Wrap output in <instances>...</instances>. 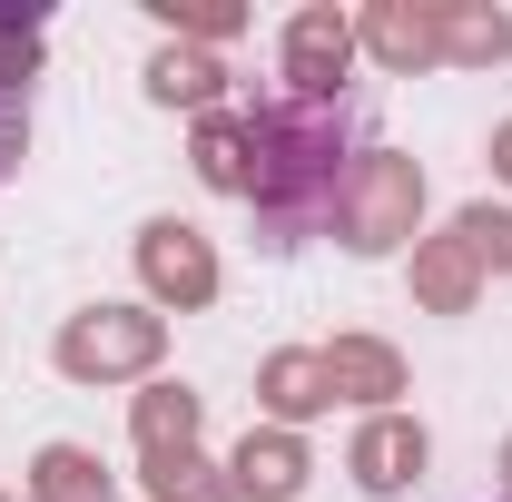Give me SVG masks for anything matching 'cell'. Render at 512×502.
<instances>
[{"instance_id": "cell-6", "label": "cell", "mask_w": 512, "mask_h": 502, "mask_svg": "<svg viewBox=\"0 0 512 502\" xmlns=\"http://www.w3.org/2000/svg\"><path fill=\"white\" fill-rule=\"evenodd\" d=\"M355 40H365L384 69H424V60H444V10H434V0H375V10L355 20Z\"/></svg>"}, {"instance_id": "cell-9", "label": "cell", "mask_w": 512, "mask_h": 502, "mask_svg": "<svg viewBox=\"0 0 512 502\" xmlns=\"http://www.w3.org/2000/svg\"><path fill=\"white\" fill-rule=\"evenodd\" d=\"M306 473H316V463H306V443L286 434V424L247 434V443H237V463H227V483H237V493H256V502H286Z\"/></svg>"}, {"instance_id": "cell-7", "label": "cell", "mask_w": 512, "mask_h": 502, "mask_svg": "<svg viewBox=\"0 0 512 502\" xmlns=\"http://www.w3.org/2000/svg\"><path fill=\"white\" fill-rule=\"evenodd\" d=\"M345 473H355L365 493H404V483L424 473V424H404V414H375L365 434L345 443Z\"/></svg>"}, {"instance_id": "cell-12", "label": "cell", "mask_w": 512, "mask_h": 502, "mask_svg": "<svg viewBox=\"0 0 512 502\" xmlns=\"http://www.w3.org/2000/svg\"><path fill=\"white\" fill-rule=\"evenodd\" d=\"M128 434H138V463L197 453V394H188V384H148V394L128 404Z\"/></svg>"}, {"instance_id": "cell-5", "label": "cell", "mask_w": 512, "mask_h": 502, "mask_svg": "<svg viewBox=\"0 0 512 502\" xmlns=\"http://www.w3.org/2000/svg\"><path fill=\"white\" fill-rule=\"evenodd\" d=\"M345 60H355V20L345 10H296L286 20V99H335Z\"/></svg>"}, {"instance_id": "cell-21", "label": "cell", "mask_w": 512, "mask_h": 502, "mask_svg": "<svg viewBox=\"0 0 512 502\" xmlns=\"http://www.w3.org/2000/svg\"><path fill=\"white\" fill-rule=\"evenodd\" d=\"M20 148H30V89H20V79H0V178L20 168Z\"/></svg>"}, {"instance_id": "cell-13", "label": "cell", "mask_w": 512, "mask_h": 502, "mask_svg": "<svg viewBox=\"0 0 512 502\" xmlns=\"http://www.w3.org/2000/svg\"><path fill=\"white\" fill-rule=\"evenodd\" d=\"M30 493L40 502H109V473H99L89 443H50V453L30 463Z\"/></svg>"}, {"instance_id": "cell-10", "label": "cell", "mask_w": 512, "mask_h": 502, "mask_svg": "<svg viewBox=\"0 0 512 502\" xmlns=\"http://www.w3.org/2000/svg\"><path fill=\"white\" fill-rule=\"evenodd\" d=\"M414 296H424L434 315H463L473 296H483V266H473V247H463V227H444V237L414 247Z\"/></svg>"}, {"instance_id": "cell-11", "label": "cell", "mask_w": 512, "mask_h": 502, "mask_svg": "<svg viewBox=\"0 0 512 502\" xmlns=\"http://www.w3.org/2000/svg\"><path fill=\"white\" fill-rule=\"evenodd\" d=\"M325 384H335L345 404H384V394H404V355L375 345V335H335V345H325Z\"/></svg>"}, {"instance_id": "cell-8", "label": "cell", "mask_w": 512, "mask_h": 502, "mask_svg": "<svg viewBox=\"0 0 512 502\" xmlns=\"http://www.w3.org/2000/svg\"><path fill=\"white\" fill-rule=\"evenodd\" d=\"M256 404H266L286 434H296L306 414H325V404H335V384H325V355H306V345L266 355V365H256Z\"/></svg>"}, {"instance_id": "cell-16", "label": "cell", "mask_w": 512, "mask_h": 502, "mask_svg": "<svg viewBox=\"0 0 512 502\" xmlns=\"http://www.w3.org/2000/svg\"><path fill=\"white\" fill-rule=\"evenodd\" d=\"M197 178L247 197V119H197Z\"/></svg>"}, {"instance_id": "cell-2", "label": "cell", "mask_w": 512, "mask_h": 502, "mask_svg": "<svg viewBox=\"0 0 512 502\" xmlns=\"http://www.w3.org/2000/svg\"><path fill=\"white\" fill-rule=\"evenodd\" d=\"M414 217H424V168L394 158V148H365L345 168V197H335V237L355 256H394L414 237Z\"/></svg>"}, {"instance_id": "cell-3", "label": "cell", "mask_w": 512, "mask_h": 502, "mask_svg": "<svg viewBox=\"0 0 512 502\" xmlns=\"http://www.w3.org/2000/svg\"><path fill=\"white\" fill-rule=\"evenodd\" d=\"M168 345V325L148 306H89L60 325V375L69 384H119V375H148Z\"/></svg>"}, {"instance_id": "cell-1", "label": "cell", "mask_w": 512, "mask_h": 502, "mask_svg": "<svg viewBox=\"0 0 512 502\" xmlns=\"http://www.w3.org/2000/svg\"><path fill=\"white\" fill-rule=\"evenodd\" d=\"M345 138H355V109L345 99H266L247 119V197L266 247H296L316 237L345 197Z\"/></svg>"}, {"instance_id": "cell-17", "label": "cell", "mask_w": 512, "mask_h": 502, "mask_svg": "<svg viewBox=\"0 0 512 502\" xmlns=\"http://www.w3.org/2000/svg\"><path fill=\"white\" fill-rule=\"evenodd\" d=\"M503 50H512V20H503V10H444V60L493 69Z\"/></svg>"}, {"instance_id": "cell-20", "label": "cell", "mask_w": 512, "mask_h": 502, "mask_svg": "<svg viewBox=\"0 0 512 502\" xmlns=\"http://www.w3.org/2000/svg\"><path fill=\"white\" fill-rule=\"evenodd\" d=\"M30 69H40V10H0V79L30 89Z\"/></svg>"}, {"instance_id": "cell-22", "label": "cell", "mask_w": 512, "mask_h": 502, "mask_svg": "<svg viewBox=\"0 0 512 502\" xmlns=\"http://www.w3.org/2000/svg\"><path fill=\"white\" fill-rule=\"evenodd\" d=\"M493 168H503V178H512V119L493 128Z\"/></svg>"}, {"instance_id": "cell-18", "label": "cell", "mask_w": 512, "mask_h": 502, "mask_svg": "<svg viewBox=\"0 0 512 502\" xmlns=\"http://www.w3.org/2000/svg\"><path fill=\"white\" fill-rule=\"evenodd\" d=\"M453 227H463V247H473V266H493V276H512V217H503V207H463Z\"/></svg>"}, {"instance_id": "cell-23", "label": "cell", "mask_w": 512, "mask_h": 502, "mask_svg": "<svg viewBox=\"0 0 512 502\" xmlns=\"http://www.w3.org/2000/svg\"><path fill=\"white\" fill-rule=\"evenodd\" d=\"M503 483H512V443H503Z\"/></svg>"}, {"instance_id": "cell-14", "label": "cell", "mask_w": 512, "mask_h": 502, "mask_svg": "<svg viewBox=\"0 0 512 502\" xmlns=\"http://www.w3.org/2000/svg\"><path fill=\"white\" fill-rule=\"evenodd\" d=\"M217 79H227V69L207 60V50H178V40H168V50L148 60V99H168V109H207Z\"/></svg>"}, {"instance_id": "cell-15", "label": "cell", "mask_w": 512, "mask_h": 502, "mask_svg": "<svg viewBox=\"0 0 512 502\" xmlns=\"http://www.w3.org/2000/svg\"><path fill=\"white\" fill-rule=\"evenodd\" d=\"M148 493L158 502H237V483H227L207 453H158V463H148Z\"/></svg>"}, {"instance_id": "cell-19", "label": "cell", "mask_w": 512, "mask_h": 502, "mask_svg": "<svg viewBox=\"0 0 512 502\" xmlns=\"http://www.w3.org/2000/svg\"><path fill=\"white\" fill-rule=\"evenodd\" d=\"M148 10H158V20H168V30H188V40H227V30H237V20H247V10H237V0H148Z\"/></svg>"}, {"instance_id": "cell-4", "label": "cell", "mask_w": 512, "mask_h": 502, "mask_svg": "<svg viewBox=\"0 0 512 502\" xmlns=\"http://www.w3.org/2000/svg\"><path fill=\"white\" fill-rule=\"evenodd\" d=\"M138 276H148L158 306H207V296H217V256H207V237L178 227V217L138 227Z\"/></svg>"}]
</instances>
